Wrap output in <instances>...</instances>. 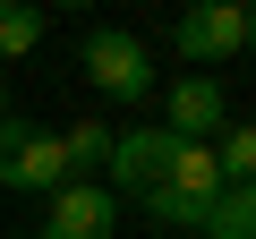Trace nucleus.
Wrapping results in <instances>:
<instances>
[{
	"label": "nucleus",
	"mask_w": 256,
	"mask_h": 239,
	"mask_svg": "<svg viewBox=\"0 0 256 239\" xmlns=\"http://www.w3.org/2000/svg\"><path fill=\"white\" fill-rule=\"evenodd\" d=\"M52 9H94V0H52Z\"/></svg>",
	"instance_id": "nucleus-13"
},
{
	"label": "nucleus",
	"mask_w": 256,
	"mask_h": 239,
	"mask_svg": "<svg viewBox=\"0 0 256 239\" xmlns=\"http://www.w3.org/2000/svg\"><path fill=\"white\" fill-rule=\"evenodd\" d=\"M171 154H180L171 128H120V137H111V162H102V171H111V196H146V188L171 171Z\"/></svg>",
	"instance_id": "nucleus-7"
},
{
	"label": "nucleus",
	"mask_w": 256,
	"mask_h": 239,
	"mask_svg": "<svg viewBox=\"0 0 256 239\" xmlns=\"http://www.w3.org/2000/svg\"><path fill=\"white\" fill-rule=\"evenodd\" d=\"M60 154H68V180H94L111 162V128H102V120H68V128H60Z\"/></svg>",
	"instance_id": "nucleus-8"
},
{
	"label": "nucleus",
	"mask_w": 256,
	"mask_h": 239,
	"mask_svg": "<svg viewBox=\"0 0 256 239\" xmlns=\"http://www.w3.org/2000/svg\"><path fill=\"white\" fill-rule=\"evenodd\" d=\"M214 162H222V188H248L256 196V120H230L222 146H214Z\"/></svg>",
	"instance_id": "nucleus-9"
},
{
	"label": "nucleus",
	"mask_w": 256,
	"mask_h": 239,
	"mask_svg": "<svg viewBox=\"0 0 256 239\" xmlns=\"http://www.w3.org/2000/svg\"><path fill=\"white\" fill-rule=\"evenodd\" d=\"M214 196H222V162H214V146H180L171 154V171L137 196L162 230H196L205 214H214Z\"/></svg>",
	"instance_id": "nucleus-1"
},
{
	"label": "nucleus",
	"mask_w": 256,
	"mask_h": 239,
	"mask_svg": "<svg viewBox=\"0 0 256 239\" xmlns=\"http://www.w3.org/2000/svg\"><path fill=\"white\" fill-rule=\"evenodd\" d=\"M196 239H256V196H248V188H222L214 214L196 222Z\"/></svg>",
	"instance_id": "nucleus-10"
},
{
	"label": "nucleus",
	"mask_w": 256,
	"mask_h": 239,
	"mask_svg": "<svg viewBox=\"0 0 256 239\" xmlns=\"http://www.w3.org/2000/svg\"><path fill=\"white\" fill-rule=\"evenodd\" d=\"M86 86H94L102 102H146V94H154V52H146V34L94 26V34H86Z\"/></svg>",
	"instance_id": "nucleus-3"
},
{
	"label": "nucleus",
	"mask_w": 256,
	"mask_h": 239,
	"mask_svg": "<svg viewBox=\"0 0 256 239\" xmlns=\"http://www.w3.org/2000/svg\"><path fill=\"white\" fill-rule=\"evenodd\" d=\"M162 128H171L180 146H205V137H222V128H230V94H222L214 77L180 68V86L162 94Z\"/></svg>",
	"instance_id": "nucleus-6"
},
{
	"label": "nucleus",
	"mask_w": 256,
	"mask_h": 239,
	"mask_svg": "<svg viewBox=\"0 0 256 239\" xmlns=\"http://www.w3.org/2000/svg\"><path fill=\"white\" fill-rule=\"evenodd\" d=\"M248 60H256V0H248Z\"/></svg>",
	"instance_id": "nucleus-12"
},
{
	"label": "nucleus",
	"mask_w": 256,
	"mask_h": 239,
	"mask_svg": "<svg viewBox=\"0 0 256 239\" xmlns=\"http://www.w3.org/2000/svg\"><path fill=\"white\" fill-rule=\"evenodd\" d=\"M0 188H26V196H52V188H68V154H60V137L52 128H34V120H0Z\"/></svg>",
	"instance_id": "nucleus-4"
},
{
	"label": "nucleus",
	"mask_w": 256,
	"mask_h": 239,
	"mask_svg": "<svg viewBox=\"0 0 256 239\" xmlns=\"http://www.w3.org/2000/svg\"><path fill=\"white\" fill-rule=\"evenodd\" d=\"M0 120H9V77H0Z\"/></svg>",
	"instance_id": "nucleus-14"
},
{
	"label": "nucleus",
	"mask_w": 256,
	"mask_h": 239,
	"mask_svg": "<svg viewBox=\"0 0 256 239\" xmlns=\"http://www.w3.org/2000/svg\"><path fill=\"white\" fill-rule=\"evenodd\" d=\"M111 230H120V196L102 180H68V188H52V214L34 239H111Z\"/></svg>",
	"instance_id": "nucleus-5"
},
{
	"label": "nucleus",
	"mask_w": 256,
	"mask_h": 239,
	"mask_svg": "<svg viewBox=\"0 0 256 239\" xmlns=\"http://www.w3.org/2000/svg\"><path fill=\"white\" fill-rule=\"evenodd\" d=\"M43 43V9L34 0H0V60H26Z\"/></svg>",
	"instance_id": "nucleus-11"
},
{
	"label": "nucleus",
	"mask_w": 256,
	"mask_h": 239,
	"mask_svg": "<svg viewBox=\"0 0 256 239\" xmlns=\"http://www.w3.org/2000/svg\"><path fill=\"white\" fill-rule=\"evenodd\" d=\"M171 52H180V68H214V60H239L248 52V0H188L180 9V26H171Z\"/></svg>",
	"instance_id": "nucleus-2"
}]
</instances>
